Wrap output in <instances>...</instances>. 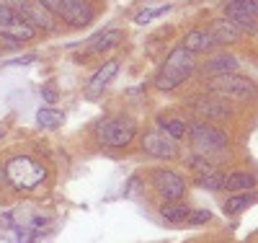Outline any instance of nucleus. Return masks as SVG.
<instances>
[{
	"mask_svg": "<svg viewBox=\"0 0 258 243\" xmlns=\"http://www.w3.org/2000/svg\"><path fill=\"white\" fill-rule=\"evenodd\" d=\"M186 135L191 137V148H194V156H199L204 161H209L212 166L225 161V150H227V135L217 127H209L204 122H194L188 127Z\"/></svg>",
	"mask_w": 258,
	"mask_h": 243,
	"instance_id": "f257e3e1",
	"label": "nucleus"
},
{
	"mask_svg": "<svg viewBox=\"0 0 258 243\" xmlns=\"http://www.w3.org/2000/svg\"><path fill=\"white\" fill-rule=\"evenodd\" d=\"M194 68H197V55L191 50H186V47L173 50L168 55V60L163 62L158 78H155L158 91H173V88H178L183 80H188Z\"/></svg>",
	"mask_w": 258,
	"mask_h": 243,
	"instance_id": "f03ea898",
	"label": "nucleus"
},
{
	"mask_svg": "<svg viewBox=\"0 0 258 243\" xmlns=\"http://www.w3.org/2000/svg\"><path fill=\"white\" fill-rule=\"evenodd\" d=\"M6 179L21 191H31L39 184L47 181V168L41 163H36L34 158H29V156H18V158L8 161Z\"/></svg>",
	"mask_w": 258,
	"mask_h": 243,
	"instance_id": "7ed1b4c3",
	"label": "nucleus"
},
{
	"mask_svg": "<svg viewBox=\"0 0 258 243\" xmlns=\"http://www.w3.org/2000/svg\"><path fill=\"white\" fill-rule=\"evenodd\" d=\"M36 3L70 26H88L93 21V6L88 0H36Z\"/></svg>",
	"mask_w": 258,
	"mask_h": 243,
	"instance_id": "20e7f679",
	"label": "nucleus"
},
{
	"mask_svg": "<svg viewBox=\"0 0 258 243\" xmlns=\"http://www.w3.org/2000/svg\"><path fill=\"white\" fill-rule=\"evenodd\" d=\"M96 135L103 145H109V148H126L137 135V124L129 117H114V119L101 122Z\"/></svg>",
	"mask_w": 258,
	"mask_h": 243,
	"instance_id": "39448f33",
	"label": "nucleus"
},
{
	"mask_svg": "<svg viewBox=\"0 0 258 243\" xmlns=\"http://www.w3.org/2000/svg\"><path fill=\"white\" fill-rule=\"evenodd\" d=\"M36 29L31 24H26L11 6L0 3V36H6L11 41H29L34 39Z\"/></svg>",
	"mask_w": 258,
	"mask_h": 243,
	"instance_id": "423d86ee",
	"label": "nucleus"
},
{
	"mask_svg": "<svg viewBox=\"0 0 258 243\" xmlns=\"http://www.w3.org/2000/svg\"><path fill=\"white\" fill-rule=\"evenodd\" d=\"M209 88L217 91L222 96H232V99H250L255 96V85L235 73H225V75H214L209 80Z\"/></svg>",
	"mask_w": 258,
	"mask_h": 243,
	"instance_id": "0eeeda50",
	"label": "nucleus"
},
{
	"mask_svg": "<svg viewBox=\"0 0 258 243\" xmlns=\"http://www.w3.org/2000/svg\"><path fill=\"white\" fill-rule=\"evenodd\" d=\"M11 3V8L26 21V24H31L34 29L39 26V29H54V21H52V13L44 8V6H39L36 0L31 3V0H8Z\"/></svg>",
	"mask_w": 258,
	"mask_h": 243,
	"instance_id": "6e6552de",
	"label": "nucleus"
},
{
	"mask_svg": "<svg viewBox=\"0 0 258 243\" xmlns=\"http://www.w3.org/2000/svg\"><path fill=\"white\" fill-rule=\"evenodd\" d=\"M142 148H145L147 156H153V158H163V161L176 158V142H173V137H170L165 129L145 132L142 135Z\"/></svg>",
	"mask_w": 258,
	"mask_h": 243,
	"instance_id": "1a4fd4ad",
	"label": "nucleus"
},
{
	"mask_svg": "<svg viewBox=\"0 0 258 243\" xmlns=\"http://www.w3.org/2000/svg\"><path fill=\"white\" fill-rule=\"evenodd\" d=\"M153 184H155L158 194L163 197V200H168V202L181 200V194L186 191L183 179H181V176H178L176 171H168V168H163V171H155V173H153Z\"/></svg>",
	"mask_w": 258,
	"mask_h": 243,
	"instance_id": "9d476101",
	"label": "nucleus"
},
{
	"mask_svg": "<svg viewBox=\"0 0 258 243\" xmlns=\"http://www.w3.org/2000/svg\"><path fill=\"white\" fill-rule=\"evenodd\" d=\"M116 70H119V60H109L106 65H101L98 68V73L88 80V85H85V91H88V99H96L103 88H106V83H109L114 75H116Z\"/></svg>",
	"mask_w": 258,
	"mask_h": 243,
	"instance_id": "9b49d317",
	"label": "nucleus"
},
{
	"mask_svg": "<svg viewBox=\"0 0 258 243\" xmlns=\"http://www.w3.org/2000/svg\"><path fill=\"white\" fill-rule=\"evenodd\" d=\"M225 16L232 21L235 26H240L245 34H255V31H258V18H255L253 13H248L245 8H240L238 3H235V0H230V3H227Z\"/></svg>",
	"mask_w": 258,
	"mask_h": 243,
	"instance_id": "f8f14e48",
	"label": "nucleus"
},
{
	"mask_svg": "<svg viewBox=\"0 0 258 243\" xmlns=\"http://www.w3.org/2000/svg\"><path fill=\"white\" fill-rule=\"evenodd\" d=\"M209 34H212L214 39H217L220 47H225V44H235V41H240L243 29H240V26H235L232 21L227 18V21H214L212 29H209Z\"/></svg>",
	"mask_w": 258,
	"mask_h": 243,
	"instance_id": "ddd939ff",
	"label": "nucleus"
},
{
	"mask_svg": "<svg viewBox=\"0 0 258 243\" xmlns=\"http://www.w3.org/2000/svg\"><path fill=\"white\" fill-rule=\"evenodd\" d=\"M183 47H186V50H191L194 55H197V52H212V50H217L220 44H217V39H214L209 31L197 29V31H188V34H186Z\"/></svg>",
	"mask_w": 258,
	"mask_h": 243,
	"instance_id": "4468645a",
	"label": "nucleus"
},
{
	"mask_svg": "<svg viewBox=\"0 0 258 243\" xmlns=\"http://www.w3.org/2000/svg\"><path fill=\"white\" fill-rule=\"evenodd\" d=\"M119 41H121V31H119V29H103L98 36H93V39L88 41V55L109 52V50L116 47Z\"/></svg>",
	"mask_w": 258,
	"mask_h": 243,
	"instance_id": "2eb2a0df",
	"label": "nucleus"
},
{
	"mask_svg": "<svg viewBox=\"0 0 258 243\" xmlns=\"http://www.w3.org/2000/svg\"><path fill=\"white\" fill-rule=\"evenodd\" d=\"M194 106H197V112H199L202 117H207V119H225V117L230 114V109H227L222 101L209 99V96L197 99V101H194Z\"/></svg>",
	"mask_w": 258,
	"mask_h": 243,
	"instance_id": "dca6fc26",
	"label": "nucleus"
},
{
	"mask_svg": "<svg viewBox=\"0 0 258 243\" xmlns=\"http://www.w3.org/2000/svg\"><path fill=\"white\" fill-rule=\"evenodd\" d=\"M235 70H238V60H235L232 55H227V52L214 55L204 65V73H209V75H225V73H235Z\"/></svg>",
	"mask_w": 258,
	"mask_h": 243,
	"instance_id": "f3484780",
	"label": "nucleus"
},
{
	"mask_svg": "<svg viewBox=\"0 0 258 243\" xmlns=\"http://www.w3.org/2000/svg\"><path fill=\"white\" fill-rule=\"evenodd\" d=\"M255 184H258V179L253 173H248V171H232V173H227L225 176V181H222V189H227V191H240V189H255Z\"/></svg>",
	"mask_w": 258,
	"mask_h": 243,
	"instance_id": "a211bd4d",
	"label": "nucleus"
},
{
	"mask_svg": "<svg viewBox=\"0 0 258 243\" xmlns=\"http://www.w3.org/2000/svg\"><path fill=\"white\" fill-rule=\"evenodd\" d=\"M188 215H191V210L186 205H181L178 200H173V202H168V205L160 207V217L165 220V223H176V225L178 223H186Z\"/></svg>",
	"mask_w": 258,
	"mask_h": 243,
	"instance_id": "6ab92c4d",
	"label": "nucleus"
},
{
	"mask_svg": "<svg viewBox=\"0 0 258 243\" xmlns=\"http://www.w3.org/2000/svg\"><path fill=\"white\" fill-rule=\"evenodd\" d=\"M62 122H64V114L57 112V109H52V106L36 109V127H41V129H54V127H59Z\"/></svg>",
	"mask_w": 258,
	"mask_h": 243,
	"instance_id": "aec40b11",
	"label": "nucleus"
},
{
	"mask_svg": "<svg viewBox=\"0 0 258 243\" xmlns=\"http://www.w3.org/2000/svg\"><path fill=\"white\" fill-rule=\"evenodd\" d=\"M253 202H255V194H250V189H248V194H232L230 200H225L222 210H225L227 215H235V212H240V210L250 207Z\"/></svg>",
	"mask_w": 258,
	"mask_h": 243,
	"instance_id": "412c9836",
	"label": "nucleus"
},
{
	"mask_svg": "<svg viewBox=\"0 0 258 243\" xmlns=\"http://www.w3.org/2000/svg\"><path fill=\"white\" fill-rule=\"evenodd\" d=\"M222 181H225V176L220 173V171H204L199 179H197V184L202 186V189H212V191H217V189H222Z\"/></svg>",
	"mask_w": 258,
	"mask_h": 243,
	"instance_id": "4be33fe9",
	"label": "nucleus"
},
{
	"mask_svg": "<svg viewBox=\"0 0 258 243\" xmlns=\"http://www.w3.org/2000/svg\"><path fill=\"white\" fill-rule=\"evenodd\" d=\"M160 129H165L173 140H181V137H186V132H188V127H186V122H181V119H160Z\"/></svg>",
	"mask_w": 258,
	"mask_h": 243,
	"instance_id": "5701e85b",
	"label": "nucleus"
},
{
	"mask_svg": "<svg viewBox=\"0 0 258 243\" xmlns=\"http://www.w3.org/2000/svg\"><path fill=\"white\" fill-rule=\"evenodd\" d=\"M170 8H173V6H160V8H147V11H142V13H137V24L140 26H145V24H150V21H153V18H158V16H163V13H168Z\"/></svg>",
	"mask_w": 258,
	"mask_h": 243,
	"instance_id": "b1692460",
	"label": "nucleus"
},
{
	"mask_svg": "<svg viewBox=\"0 0 258 243\" xmlns=\"http://www.w3.org/2000/svg\"><path fill=\"white\" fill-rule=\"evenodd\" d=\"M194 217H188L186 220V223H191V225H202V223H207V220H209V212L207 210H199V212H191Z\"/></svg>",
	"mask_w": 258,
	"mask_h": 243,
	"instance_id": "393cba45",
	"label": "nucleus"
},
{
	"mask_svg": "<svg viewBox=\"0 0 258 243\" xmlns=\"http://www.w3.org/2000/svg\"><path fill=\"white\" fill-rule=\"evenodd\" d=\"M235 3H238L240 8H245L248 13H253V16L258 18V0H235Z\"/></svg>",
	"mask_w": 258,
	"mask_h": 243,
	"instance_id": "a878e982",
	"label": "nucleus"
},
{
	"mask_svg": "<svg viewBox=\"0 0 258 243\" xmlns=\"http://www.w3.org/2000/svg\"><path fill=\"white\" fill-rule=\"evenodd\" d=\"M41 96H44V101H49V104L57 101V91H52V88H41Z\"/></svg>",
	"mask_w": 258,
	"mask_h": 243,
	"instance_id": "bb28decb",
	"label": "nucleus"
},
{
	"mask_svg": "<svg viewBox=\"0 0 258 243\" xmlns=\"http://www.w3.org/2000/svg\"><path fill=\"white\" fill-rule=\"evenodd\" d=\"M0 137H3V129H0Z\"/></svg>",
	"mask_w": 258,
	"mask_h": 243,
	"instance_id": "cd10ccee",
	"label": "nucleus"
}]
</instances>
